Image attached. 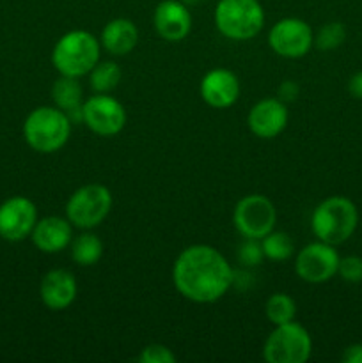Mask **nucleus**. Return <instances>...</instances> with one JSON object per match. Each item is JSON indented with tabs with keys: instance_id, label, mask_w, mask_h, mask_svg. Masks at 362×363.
<instances>
[{
	"instance_id": "nucleus-1",
	"label": "nucleus",
	"mask_w": 362,
	"mask_h": 363,
	"mask_svg": "<svg viewBox=\"0 0 362 363\" xmlns=\"http://www.w3.org/2000/svg\"><path fill=\"white\" fill-rule=\"evenodd\" d=\"M172 282L177 293L194 303H213L234 284L229 261L209 245H192L176 257Z\"/></svg>"
},
{
	"instance_id": "nucleus-2",
	"label": "nucleus",
	"mask_w": 362,
	"mask_h": 363,
	"mask_svg": "<svg viewBox=\"0 0 362 363\" xmlns=\"http://www.w3.org/2000/svg\"><path fill=\"white\" fill-rule=\"evenodd\" d=\"M358 225V209L348 197L332 195L314 208L311 216L312 234L323 243L337 247L353 236Z\"/></svg>"
},
{
	"instance_id": "nucleus-3",
	"label": "nucleus",
	"mask_w": 362,
	"mask_h": 363,
	"mask_svg": "<svg viewBox=\"0 0 362 363\" xmlns=\"http://www.w3.org/2000/svg\"><path fill=\"white\" fill-rule=\"evenodd\" d=\"M71 119L64 110L39 106L32 110L23 123L25 142L41 155H52L67 144L71 135Z\"/></svg>"
},
{
	"instance_id": "nucleus-4",
	"label": "nucleus",
	"mask_w": 362,
	"mask_h": 363,
	"mask_svg": "<svg viewBox=\"0 0 362 363\" xmlns=\"http://www.w3.org/2000/svg\"><path fill=\"white\" fill-rule=\"evenodd\" d=\"M52 62L59 74L82 78L99 62V41L87 30L66 32L53 46Z\"/></svg>"
},
{
	"instance_id": "nucleus-5",
	"label": "nucleus",
	"mask_w": 362,
	"mask_h": 363,
	"mask_svg": "<svg viewBox=\"0 0 362 363\" xmlns=\"http://www.w3.org/2000/svg\"><path fill=\"white\" fill-rule=\"evenodd\" d=\"M215 25L231 41H248L261 32L265 11L259 0H219Z\"/></svg>"
},
{
	"instance_id": "nucleus-6",
	"label": "nucleus",
	"mask_w": 362,
	"mask_h": 363,
	"mask_svg": "<svg viewBox=\"0 0 362 363\" xmlns=\"http://www.w3.org/2000/svg\"><path fill=\"white\" fill-rule=\"evenodd\" d=\"M112 202V194L106 186L98 183L84 184L67 199L66 218L77 229L91 230L110 215Z\"/></svg>"
},
{
	"instance_id": "nucleus-7",
	"label": "nucleus",
	"mask_w": 362,
	"mask_h": 363,
	"mask_svg": "<svg viewBox=\"0 0 362 363\" xmlns=\"http://www.w3.org/2000/svg\"><path fill=\"white\" fill-rule=\"evenodd\" d=\"M311 353V335L295 321L275 326L263 346V358L268 363H304L309 360Z\"/></svg>"
},
{
	"instance_id": "nucleus-8",
	"label": "nucleus",
	"mask_w": 362,
	"mask_h": 363,
	"mask_svg": "<svg viewBox=\"0 0 362 363\" xmlns=\"http://www.w3.org/2000/svg\"><path fill=\"white\" fill-rule=\"evenodd\" d=\"M277 222L273 202L261 194L245 195L238 201L233 211V223L243 238L261 240L272 233Z\"/></svg>"
},
{
	"instance_id": "nucleus-9",
	"label": "nucleus",
	"mask_w": 362,
	"mask_h": 363,
	"mask_svg": "<svg viewBox=\"0 0 362 363\" xmlns=\"http://www.w3.org/2000/svg\"><path fill=\"white\" fill-rule=\"evenodd\" d=\"M82 123L99 137H114L126 124V110L110 94L96 92L82 105Z\"/></svg>"
},
{
	"instance_id": "nucleus-10",
	"label": "nucleus",
	"mask_w": 362,
	"mask_h": 363,
	"mask_svg": "<svg viewBox=\"0 0 362 363\" xmlns=\"http://www.w3.org/2000/svg\"><path fill=\"white\" fill-rule=\"evenodd\" d=\"M268 45L284 59H300L314 45V32L300 18H283L270 28Z\"/></svg>"
},
{
	"instance_id": "nucleus-11",
	"label": "nucleus",
	"mask_w": 362,
	"mask_h": 363,
	"mask_svg": "<svg viewBox=\"0 0 362 363\" xmlns=\"http://www.w3.org/2000/svg\"><path fill=\"white\" fill-rule=\"evenodd\" d=\"M339 254L336 247L314 241L302 248L295 259V272L307 284H325L337 275Z\"/></svg>"
},
{
	"instance_id": "nucleus-12",
	"label": "nucleus",
	"mask_w": 362,
	"mask_h": 363,
	"mask_svg": "<svg viewBox=\"0 0 362 363\" xmlns=\"http://www.w3.org/2000/svg\"><path fill=\"white\" fill-rule=\"evenodd\" d=\"M38 222V209L27 197H11L0 204V238L21 241L32 234Z\"/></svg>"
},
{
	"instance_id": "nucleus-13",
	"label": "nucleus",
	"mask_w": 362,
	"mask_h": 363,
	"mask_svg": "<svg viewBox=\"0 0 362 363\" xmlns=\"http://www.w3.org/2000/svg\"><path fill=\"white\" fill-rule=\"evenodd\" d=\"M290 112L286 103L279 98H265L256 103L247 116L248 130L259 138H275L279 137L287 126Z\"/></svg>"
},
{
	"instance_id": "nucleus-14",
	"label": "nucleus",
	"mask_w": 362,
	"mask_h": 363,
	"mask_svg": "<svg viewBox=\"0 0 362 363\" xmlns=\"http://www.w3.org/2000/svg\"><path fill=\"white\" fill-rule=\"evenodd\" d=\"M199 91L202 101L212 108H229L240 98V80L233 71L215 67L202 77Z\"/></svg>"
},
{
	"instance_id": "nucleus-15",
	"label": "nucleus",
	"mask_w": 362,
	"mask_h": 363,
	"mask_svg": "<svg viewBox=\"0 0 362 363\" xmlns=\"http://www.w3.org/2000/svg\"><path fill=\"white\" fill-rule=\"evenodd\" d=\"M153 25L165 41H183L192 30V14L180 0H162L153 14Z\"/></svg>"
},
{
	"instance_id": "nucleus-16",
	"label": "nucleus",
	"mask_w": 362,
	"mask_h": 363,
	"mask_svg": "<svg viewBox=\"0 0 362 363\" xmlns=\"http://www.w3.org/2000/svg\"><path fill=\"white\" fill-rule=\"evenodd\" d=\"M77 279L71 272L62 268L50 269L39 284V296L50 311H66L77 298Z\"/></svg>"
},
{
	"instance_id": "nucleus-17",
	"label": "nucleus",
	"mask_w": 362,
	"mask_h": 363,
	"mask_svg": "<svg viewBox=\"0 0 362 363\" xmlns=\"http://www.w3.org/2000/svg\"><path fill=\"white\" fill-rule=\"evenodd\" d=\"M32 243L45 254H59L70 247L73 240V225L62 216H45L32 229Z\"/></svg>"
},
{
	"instance_id": "nucleus-18",
	"label": "nucleus",
	"mask_w": 362,
	"mask_h": 363,
	"mask_svg": "<svg viewBox=\"0 0 362 363\" xmlns=\"http://www.w3.org/2000/svg\"><path fill=\"white\" fill-rule=\"evenodd\" d=\"M102 45L112 55H128L138 45V28L128 18L110 20L102 30Z\"/></svg>"
},
{
	"instance_id": "nucleus-19",
	"label": "nucleus",
	"mask_w": 362,
	"mask_h": 363,
	"mask_svg": "<svg viewBox=\"0 0 362 363\" xmlns=\"http://www.w3.org/2000/svg\"><path fill=\"white\" fill-rule=\"evenodd\" d=\"M52 99L57 108L64 110L70 116L71 123L82 121V105H84V87L75 77L60 74L52 85Z\"/></svg>"
},
{
	"instance_id": "nucleus-20",
	"label": "nucleus",
	"mask_w": 362,
	"mask_h": 363,
	"mask_svg": "<svg viewBox=\"0 0 362 363\" xmlns=\"http://www.w3.org/2000/svg\"><path fill=\"white\" fill-rule=\"evenodd\" d=\"M70 248L73 262L75 264L82 266V268L94 266L103 255L102 240H99L94 233H91V230H84V233L78 234L77 238H73L70 243Z\"/></svg>"
},
{
	"instance_id": "nucleus-21",
	"label": "nucleus",
	"mask_w": 362,
	"mask_h": 363,
	"mask_svg": "<svg viewBox=\"0 0 362 363\" xmlns=\"http://www.w3.org/2000/svg\"><path fill=\"white\" fill-rule=\"evenodd\" d=\"M121 78H123V71H121L119 64L105 60V62H98L92 67L91 73H89V84L94 92L109 94L119 85Z\"/></svg>"
},
{
	"instance_id": "nucleus-22",
	"label": "nucleus",
	"mask_w": 362,
	"mask_h": 363,
	"mask_svg": "<svg viewBox=\"0 0 362 363\" xmlns=\"http://www.w3.org/2000/svg\"><path fill=\"white\" fill-rule=\"evenodd\" d=\"M265 314L273 326L291 323L297 315V303L286 293H275L266 300Z\"/></svg>"
},
{
	"instance_id": "nucleus-23",
	"label": "nucleus",
	"mask_w": 362,
	"mask_h": 363,
	"mask_svg": "<svg viewBox=\"0 0 362 363\" xmlns=\"http://www.w3.org/2000/svg\"><path fill=\"white\" fill-rule=\"evenodd\" d=\"M263 254L270 261H287L295 254V243L290 238V234L283 230H272L261 238Z\"/></svg>"
},
{
	"instance_id": "nucleus-24",
	"label": "nucleus",
	"mask_w": 362,
	"mask_h": 363,
	"mask_svg": "<svg viewBox=\"0 0 362 363\" xmlns=\"http://www.w3.org/2000/svg\"><path fill=\"white\" fill-rule=\"evenodd\" d=\"M346 39V28L339 21H330V23L323 25L314 35V46L322 52H332V50L339 48Z\"/></svg>"
},
{
	"instance_id": "nucleus-25",
	"label": "nucleus",
	"mask_w": 362,
	"mask_h": 363,
	"mask_svg": "<svg viewBox=\"0 0 362 363\" xmlns=\"http://www.w3.org/2000/svg\"><path fill=\"white\" fill-rule=\"evenodd\" d=\"M238 261L241 262L247 268H254V266L261 264V261L265 259L263 254L261 240H251V238H245L243 243L238 248Z\"/></svg>"
},
{
	"instance_id": "nucleus-26",
	"label": "nucleus",
	"mask_w": 362,
	"mask_h": 363,
	"mask_svg": "<svg viewBox=\"0 0 362 363\" xmlns=\"http://www.w3.org/2000/svg\"><path fill=\"white\" fill-rule=\"evenodd\" d=\"M337 275L348 284H361L362 257H358V255H346V257H341L339 266H337Z\"/></svg>"
},
{
	"instance_id": "nucleus-27",
	"label": "nucleus",
	"mask_w": 362,
	"mask_h": 363,
	"mask_svg": "<svg viewBox=\"0 0 362 363\" xmlns=\"http://www.w3.org/2000/svg\"><path fill=\"white\" fill-rule=\"evenodd\" d=\"M138 360L142 363H174L176 362V357L163 344H149V346H146L142 350Z\"/></svg>"
},
{
	"instance_id": "nucleus-28",
	"label": "nucleus",
	"mask_w": 362,
	"mask_h": 363,
	"mask_svg": "<svg viewBox=\"0 0 362 363\" xmlns=\"http://www.w3.org/2000/svg\"><path fill=\"white\" fill-rule=\"evenodd\" d=\"M298 92H300L298 84H295L293 80H286L279 85V89H277V94H279L277 98L287 105V103L295 101V99L298 98Z\"/></svg>"
},
{
	"instance_id": "nucleus-29",
	"label": "nucleus",
	"mask_w": 362,
	"mask_h": 363,
	"mask_svg": "<svg viewBox=\"0 0 362 363\" xmlns=\"http://www.w3.org/2000/svg\"><path fill=\"white\" fill-rule=\"evenodd\" d=\"M341 360L344 363H362V344H351L343 351Z\"/></svg>"
},
{
	"instance_id": "nucleus-30",
	"label": "nucleus",
	"mask_w": 362,
	"mask_h": 363,
	"mask_svg": "<svg viewBox=\"0 0 362 363\" xmlns=\"http://www.w3.org/2000/svg\"><path fill=\"white\" fill-rule=\"evenodd\" d=\"M348 92L351 94V98L362 99V71L351 74L348 80Z\"/></svg>"
}]
</instances>
